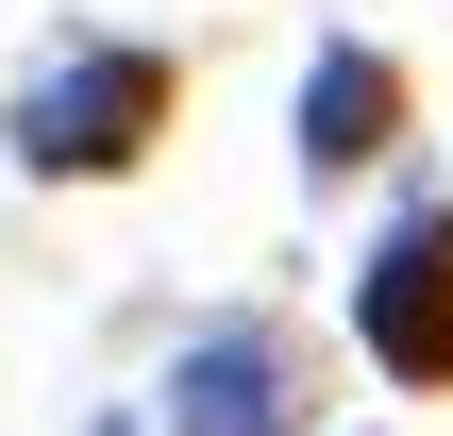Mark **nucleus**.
Instances as JSON below:
<instances>
[{
  "label": "nucleus",
  "mask_w": 453,
  "mask_h": 436,
  "mask_svg": "<svg viewBox=\"0 0 453 436\" xmlns=\"http://www.w3.org/2000/svg\"><path fill=\"white\" fill-rule=\"evenodd\" d=\"M387 134H403V67H387V50H353V34H336V50H319V67H303V168H370V151H387Z\"/></svg>",
  "instance_id": "nucleus-4"
},
{
  "label": "nucleus",
  "mask_w": 453,
  "mask_h": 436,
  "mask_svg": "<svg viewBox=\"0 0 453 436\" xmlns=\"http://www.w3.org/2000/svg\"><path fill=\"white\" fill-rule=\"evenodd\" d=\"M151 420L168 436H286V336H269V319H202Z\"/></svg>",
  "instance_id": "nucleus-3"
},
{
  "label": "nucleus",
  "mask_w": 453,
  "mask_h": 436,
  "mask_svg": "<svg viewBox=\"0 0 453 436\" xmlns=\"http://www.w3.org/2000/svg\"><path fill=\"white\" fill-rule=\"evenodd\" d=\"M151 134H168V67H151V50H101V34H84V50H50V67L17 84V151L67 168V185L134 168Z\"/></svg>",
  "instance_id": "nucleus-1"
},
{
  "label": "nucleus",
  "mask_w": 453,
  "mask_h": 436,
  "mask_svg": "<svg viewBox=\"0 0 453 436\" xmlns=\"http://www.w3.org/2000/svg\"><path fill=\"white\" fill-rule=\"evenodd\" d=\"M353 336L387 386H453V202H403L353 269Z\"/></svg>",
  "instance_id": "nucleus-2"
}]
</instances>
